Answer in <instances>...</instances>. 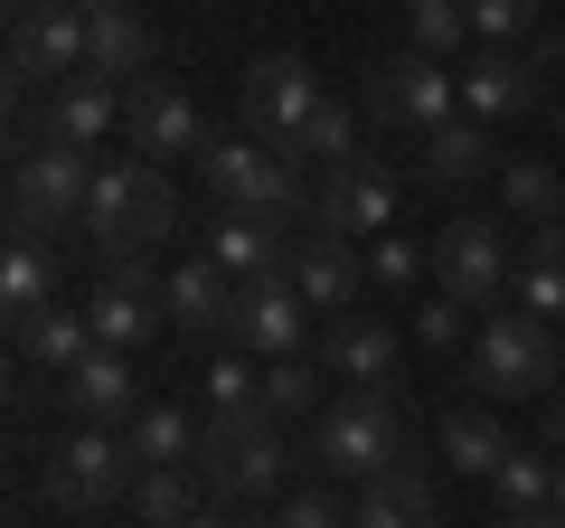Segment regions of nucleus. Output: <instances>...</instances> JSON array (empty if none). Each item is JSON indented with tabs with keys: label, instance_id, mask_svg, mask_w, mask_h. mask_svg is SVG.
<instances>
[{
	"label": "nucleus",
	"instance_id": "obj_21",
	"mask_svg": "<svg viewBox=\"0 0 565 528\" xmlns=\"http://www.w3.org/2000/svg\"><path fill=\"white\" fill-rule=\"evenodd\" d=\"M0 311H10V330L57 311V255H47V236H10V255H0Z\"/></svg>",
	"mask_w": 565,
	"mask_h": 528
},
{
	"label": "nucleus",
	"instance_id": "obj_10",
	"mask_svg": "<svg viewBox=\"0 0 565 528\" xmlns=\"http://www.w3.org/2000/svg\"><path fill=\"white\" fill-rule=\"evenodd\" d=\"M236 114H245V133L255 142H302V123L321 114V76H311L302 57H255L245 66V85H236Z\"/></svg>",
	"mask_w": 565,
	"mask_h": 528
},
{
	"label": "nucleus",
	"instance_id": "obj_4",
	"mask_svg": "<svg viewBox=\"0 0 565 528\" xmlns=\"http://www.w3.org/2000/svg\"><path fill=\"white\" fill-rule=\"evenodd\" d=\"M565 378V330L537 311H490L471 330V387L481 397H556Z\"/></svg>",
	"mask_w": 565,
	"mask_h": 528
},
{
	"label": "nucleus",
	"instance_id": "obj_14",
	"mask_svg": "<svg viewBox=\"0 0 565 528\" xmlns=\"http://www.w3.org/2000/svg\"><path fill=\"white\" fill-rule=\"evenodd\" d=\"M302 284L292 274H255V284H236V349H255V359H302Z\"/></svg>",
	"mask_w": 565,
	"mask_h": 528
},
{
	"label": "nucleus",
	"instance_id": "obj_42",
	"mask_svg": "<svg viewBox=\"0 0 565 528\" xmlns=\"http://www.w3.org/2000/svg\"><path fill=\"white\" fill-rule=\"evenodd\" d=\"M546 444H565V387L546 397Z\"/></svg>",
	"mask_w": 565,
	"mask_h": 528
},
{
	"label": "nucleus",
	"instance_id": "obj_7",
	"mask_svg": "<svg viewBox=\"0 0 565 528\" xmlns=\"http://www.w3.org/2000/svg\"><path fill=\"white\" fill-rule=\"evenodd\" d=\"M39 490H47V509H114V500H132V444H122L114 425H85V434H66L57 453H47V472H39Z\"/></svg>",
	"mask_w": 565,
	"mask_h": 528
},
{
	"label": "nucleus",
	"instance_id": "obj_28",
	"mask_svg": "<svg viewBox=\"0 0 565 528\" xmlns=\"http://www.w3.org/2000/svg\"><path fill=\"white\" fill-rule=\"evenodd\" d=\"M10 340H20V359H39V368H57V378H66V368H76L85 349H95V321L57 303V311H39L29 330H10Z\"/></svg>",
	"mask_w": 565,
	"mask_h": 528
},
{
	"label": "nucleus",
	"instance_id": "obj_29",
	"mask_svg": "<svg viewBox=\"0 0 565 528\" xmlns=\"http://www.w3.org/2000/svg\"><path fill=\"white\" fill-rule=\"evenodd\" d=\"M500 208H509L519 226H556V218H565L556 161H509V170H500Z\"/></svg>",
	"mask_w": 565,
	"mask_h": 528
},
{
	"label": "nucleus",
	"instance_id": "obj_40",
	"mask_svg": "<svg viewBox=\"0 0 565 528\" xmlns=\"http://www.w3.org/2000/svg\"><path fill=\"white\" fill-rule=\"evenodd\" d=\"M500 528H565V509H509Z\"/></svg>",
	"mask_w": 565,
	"mask_h": 528
},
{
	"label": "nucleus",
	"instance_id": "obj_26",
	"mask_svg": "<svg viewBox=\"0 0 565 528\" xmlns=\"http://www.w3.org/2000/svg\"><path fill=\"white\" fill-rule=\"evenodd\" d=\"M122 444H132V463H141V472L199 463V415H189V406H141L132 425H122Z\"/></svg>",
	"mask_w": 565,
	"mask_h": 528
},
{
	"label": "nucleus",
	"instance_id": "obj_34",
	"mask_svg": "<svg viewBox=\"0 0 565 528\" xmlns=\"http://www.w3.org/2000/svg\"><path fill=\"white\" fill-rule=\"evenodd\" d=\"M321 378H330L321 359H264V406L274 415H311L321 406Z\"/></svg>",
	"mask_w": 565,
	"mask_h": 528
},
{
	"label": "nucleus",
	"instance_id": "obj_37",
	"mask_svg": "<svg viewBox=\"0 0 565 528\" xmlns=\"http://www.w3.org/2000/svg\"><path fill=\"white\" fill-rule=\"evenodd\" d=\"M509 303L565 330V264H537V255H527V264H519V284H509Z\"/></svg>",
	"mask_w": 565,
	"mask_h": 528
},
{
	"label": "nucleus",
	"instance_id": "obj_15",
	"mask_svg": "<svg viewBox=\"0 0 565 528\" xmlns=\"http://www.w3.org/2000/svg\"><path fill=\"white\" fill-rule=\"evenodd\" d=\"M537 95H546V66L519 57V47H481V57L462 66V114H471V123L537 114Z\"/></svg>",
	"mask_w": 565,
	"mask_h": 528
},
{
	"label": "nucleus",
	"instance_id": "obj_45",
	"mask_svg": "<svg viewBox=\"0 0 565 528\" xmlns=\"http://www.w3.org/2000/svg\"><path fill=\"white\" fill-rule=\"evenodd\" d=\"M556 133H565V95H556Z\"/></svg>",
	"mask_w": 565,
	"mask_h": 528
},
{
	"label": "nucleus",
	"instance_id": "obj_2",
	"mask_svg": "<svg viewBox=\"0 0 565 528\" xmlns=\"http://www.w3.org/2000/svg\"><path fill=\"white\" fill-rule=\"evenodd\" d=\"M311 463L359 482V490L386 482L405 463V397L396 387H349V397H330L321 425H311Z\"/></svg>",
	"mask_w": 565,
	"mask_h": 528
},
{
	"label": "nucleus",
	"instance_id": "obj_11",
	"mask_svg": "<svg viewBox=\"0 0 565 528\" xmlns=\"http://www.w3.org/2000/svg\"><path fill=\"white\" fill-rule=\"evenodd\" d=\"M66 76H85V10L76 0L10 10V85H66Z\"/></svg>",
	"mask_w": 565,
	"mask_h": 528
},
{
	"label": "nucleus",
	"instance_id": "obj_30",
	"mask_svg": "<svg viewBox=\"0 0 565 528\" xmlns=\"http://www.w3.org/2000/svg\"><path fill=\"white\" fill-rule=\"evenodd\" d=\"M434 444H444V463L471 472V482H490V472L509 463V434L490 425V415H444V434H434Z\"/></svg>",
	"mask_w": 565,
	"mask_h": 528
},
{
	"label": "nucleus",
	"instance_id": "obj_46",
	"mask_svg": "<svg viewBox=\"0 0 565 528\" xmlns=\"http://www.w3.org/2000/svg\"><path fill=\"white\" fill-rule=\"evenodd\" d=\"M10 10H39V0H10Z\"/></svg>",
	"mask_w": 565,
	"mask_h": 528
},
{
	"label": "nucleus",
	"instance_id": "obj_6",
	"mask_svg": "<svg viewBox=\"0 0 565 528\" xmlns=\"http://www.w3.org/2000/svg\"><path fill=\"white\" fill-rule=\"evenodd\" d=\"M85 199H95V161L76 142H39L10 170V236H57V226H85Z\"/></svg>",
	"mask_w": 565,
	"mask_h": 528
},
{
	"label": "nucleus",
	"instance_id": "obj_8",
	"mask_svg": "<svg viewBox=\"0 0 565 528\" xmlns=\"http://www.w3.org/2000/svg\"><path fill=\"white\" fill-rule=\"evenodd\" d=\"M434 293L444 303H500L509 293V245H500V218H444L434 226Z\"/></svg>",
	"mask_w": 565,
	"mask_h": 528
},
{
	"label": "nucleus",
	"instance_id": "obj_5",
	"mask_svg": "<svg viewBox=\"0 0 565 528\" xmlns=\"http://www.w3.org/2000/svg\"><path fill=\"white\" fill-rule=\"evenodd\" d=\"M359 104H367V123H386V133H444L452 114H462V76H452L444 57H424V47H396V57H377L367 66V85H359Z\"/></svg>",
	"mask_w": 565,
	"mask_h": 528
},
{
	"label": "nucleus",
	"instance_id": "obj_41",
	"mask_svg": "<svg viewBox=\"0 0 565 528\" xmlns=\"http://www.w3.org/2000/svg\"><path fill=\"white\" fill-rule=\"evenodd\" d=\"M189 528H264V519H236V509H199Z\"/></svg>",
	"mask_w": 565,
	"mask_h": 528
},
{
	"label": "nucleus",
	"instance_id": "obj_20",
	"mask_svg": "<svg viewBox=\"0 0 565 528\" xmlns=\"http://www.w3.org/2000/svg\"><path fill=\"white\" fill-rule=\"evenodd\" d=\"M292 284H302L311 311H359V255H349V236H321V226H311V236L292 245Z\"/></svg>",
	"mask_w": 565,
	"mask_h": 528
},
{
	"label": "nucleus",
	"instance_id": "obj_39",
	"mask_svg": "<svg viewBox=\"0 0 565 528\" xmlns=\"http://www.w3.org/2000/svg\"><path fill=\"white\" fill-rule=\"evenodd\" d=\"M415 340H424V349H462V303H444V293L415 303Z\"/></svg>",
	"mask_w": 565,
	"mask_h": 528
},
{
	"label": "nucleus",
	"instance_id": "obj_27",
	"mask_svg": "<svg viewBox=\"0 0 565 528\" xmlns=\"http://www.w3.org/2000/svg\"><path fill=\"white\" fill-rule=\"evenodd\" d=\"M199 463H170V472H141V482H132V519H151V528H189V519H199Z\"/></svg>",
	"mask_w": 565,
	"mask_h": 528
},
{
	"label": "nucleus",
	"instance_id": "obj_44",
	"mask_svg": "<svg viewBox=\"0 0 565 528\" xmlns=\"http://www.w3.org/2000/svg\"><path fill=\"white\" fill-rule=\"evenodd\" d=\"M556 509H565V463H556Z\"/></svg>",
	"mask_w": 565,
	"mask_h": 528
},
{
	"label": "nucleus",
	"instance_id": "obj_23",
	"mask_svg": "<svg viewBox=\"0 0 565 528\" xmlns=\"http://www.w3.org/2000/svg\"><path fill=\"white\" fill-rule=\"evenodd\" d=\"M292 245L282 236V218H217V264L236 274V284H255V274H292Z\"/></svg>",
	"mask_w": 565,
	"mask_h": 528
},
{
	"label": "nucleus",
	"instance_id": "obj_36",
	"mask_svg": "<svg viewBox=\"0 0 565 528\" xmlns=\"http://www.w3.org/2000/svg\"><path fill=\"white\" fill-rule=\"evenodd\" d=\"M462 10H471V39H481V47L537 39V0H462Z\"/></svg>",
	"mask_w": 565,
	"mask_h": 528
},
{
	"label": "nucleus",
	"instance_id": "obj_22",
	"mask_svg": "<svg viewBox=\"0 0 565 528\" xmlns=\"http://www.w3.org/2000/svg\"><path fill=\"white\" fill-rule=\"evenodd\" d=\"M349 528H444V509H434V482H424L415 463H396L386 482H367V490H359Z\"/></svg>",
	"mask_w": 565,
	"mask_h": 528
},
{
	"label": "nucleus",
	"instance_id": "obj_3",
	"mask_svg": "<svg viewBox=\"0 0 565 528\" xmlns=\"http://www.w3.org/2000/svg\"><path fill=\"white\" fill-rule=\"evenodd\" d=\"M207 199L226 208V218H302L311 189H302V151L282 142H255V133H226V142H207Z\"/></svg>",
	"mask_w": 565,
	"mask_h": 528
},
{
	"label": "nucleus",
	"instance_id": "obj_31",
	"mask_svg": "<svg viewBox=\"0 0 565 528\" xmlns=\"http://www.w3.org/2000/svg\"><path fill=\"white\" fill-rule=\"evenodd\" d=\"M302 161H321V170H340V161H359V104H340V95H321V114L302 123Z\"/></svg>",
	"mask_w": 565,
	"mask_h": 528
},
{
	"label": "nucleus",
	"instance_id": "obj_16",
	"mask_svg": "<svg viewBox=\"0 0 565 528\" xmlns=\"http://www.w3.org/2000/svg\"><path fill=\"white\" fill-rule=\"evenodd\" d=\"M170 330H189V340H236V274L217 255H189L170 274Z\"/></svg>",
	"mask_w": 565,
	"mask_h": 528
},
{
	"label": "nucleus",
	"instance_id": "obj_24",
	"mask_svg": "<svg viewBox=\"0 0 565 528\" xmlns=\"http://www.w3.org/2000/svg\"><path fill=\"white\" fill-rule=\"evenodd\" d=\"M141 66H151V29H141V10L132 0H122V10H95V20H85V76H141Z\"/></svg>",
	"mask_w": 565,
	"mask_h": 528
},
{
	"label": "nucleus",
	"instance_id": "obj_33",
	"mask_svg": "<svg viewBox=\"0 0 565 528\" xmlns=\"http://www.w3.org/2000/svg\"><path fill=\"white\" fill-rule=\"evenodd\" d=\"M490 490H500V509H556V463L546 453H509L490 472Z\"/></svg>",
	"mask_w": 565,
	"mask_h": 528
},
{
	"label": "nucleus",
	"instance_id": "obj_1",
	"mask_svg": "<svg viewBox=\"0 0 565 528\" xmlns=\"http://www.w3.org/2000/svg\"><path fill=\"white\" fill-rule=\"evenodd\" d=\"M85 236H95L104 264L170 245V236H180V189H170V170L161 161H104L95 170V199H85Z\"/></svg>",
	"mask_w": 565,
	"mask_h": 528
},
{
	"label": "nucleus",
	"instance_id": "obj_18",
	"mask_svg": "<svg viewBox=\"0 0 565 528\" xmlns=\"http://www.w3.org/2000/svg\"><path fill=\"white\" fill-rule=\"evenodd\" d=\"M57 397H66V415H76V425H132V359H122V349H85L76 368H66L57 378Z\"/></svg>",
	"mask_w": 565,
	"mask_h": 528
},
{
	"label": "nucleus",
	"instance_id": "obj_17",
	"mask_svg": "<svg viewBox=\"0 0 565 528\" xmlns=\"http://www.w3.org/2000/svg\"><path fill=\"white\" fill-rule=\"evenodd\" d=\"M321 368H330V378H349V387H396V330H386L377 311H330Z\"/></svg>",
	"mask_w": 565,
	"mask_h": 528
},
{
	"label": "nucleus",
	"instance_id": "obj_35",
	"mask_svg": "<svg viewBox=\"0 0 565 528\" xmlns=\"http://www.w3.org/2000/svg\"><path fill=\"white\" fill-rule=\"evenodd\" d=\"M424 264H434V255H424L415 236H377V245H367V284H377V293H415Z\"/></svg>",
	"mask_w": 565,
	"mask_h": 528
},
{
	"label": "nucleus",
	"instance_id": "obj_25",
	"mask_svg": "<svg viewBox=\"0 0 565 528\" xmlns=\"http://www.w3.org/2000/svg\"><path fill=\"white\" fill-rule=\"evenodd\" d=\"M415 170H424V180H444V189H471L490 170V123L452 114L444 133H424V142H415Z\"/></svg>",
	"mask_w": 565,
	"mask_h": 528
},
{
	"label": "nucleus",
	"instance_id": "obj_9",
	"mask_svg": "<svg viewBox=\"0 0 565 528\" xmlns=\"http://www.w3.org/2000/svg\"><path fill=\"white\" fill-rule=\"evenodd\" d=\"M85 321H95V349H122V359H132V349L170 321V284L151 274V255L104 264V284H95V303H85Z\"/></svg>",
	"mask_w": 565,
	"mask_h": 528
},
{
	"label": "nucleus",
	"instance_id": "obj_43",
	"mask_svg": "<svg viewBox=\"0 0 565 528\" xmlns=\"http://www.w3.org/2000/svg\"><path fill=\"white\" fill-rule=\"evenodd\" d=\"M76 10H85V20H95V10H122V0H76Z\"/></svg>",
	"mask_w": 565,
	"mask_h": 528
},
{
	"label": "nucleus",
	"instance_id": "obj_13",
	"mask_svg": "<svg viewBox=\"0 0 565 528\" xmlns=\"http://www.w3.org/2000/svg\"><path fill=\"white\" fill-rule=\"evenodd\" d=\"M311 218H321V236H377L386 218H396V170L386 161H340L321 170V189H311Z\"/></svg>",
	"mask_w": 565,
	"mask_h": 528
},
{
	"label": "nucleus",
	"instance_id": "obj_38",
	"mask_svg": "<svg viewBox=\"0 0 565 528\" xmlns=\"http://www.w3.org/2000/svg\"><path fill=\"white\" fill-rule=\"evenodd\" d=\"M264 528H349V509H340V500H321V490H292V500H282Z\"/></svg>",
	"mask_w": 565,
	"mask_h": 528
},
{
	"label": "nucleus",
	"instance_id": "obj_19",
	"mask_svg": "<svg viewBox=\"0 0 565 528\" xmlns=\"http://www.w3.org/2000/svg\"><path fill=\"white\" fill-rule=\"evenodd\" d=\"M114 123H122V85H114V76H66V85H47V142L95 151Z\"/></svg>",
	"mask_w": 565,
	"mask_h": 528
},
{
	"label": "nucleus",
	"instance_id": "obj_32",
	"mask_svg": "<svg viewBox=\"0 0 565 528\" xmlns=\"http://www.w3.org/2000/svg\"><path fill=\"white\" fill-rule=\"evenodd\" d=\"M405 39H415L424 57H452V47L471 39V10L462 0H405Z\"/></svg>",
	"mask_w": 565,
	"mask_h": 528
},
{
	"label": "nucleus",
	"instance_id": "obj_12",
	"mask_svg": "<svg viewBox=\"0 0 565 528\" xmlns=\"http://www.w3.org/2000/svg\"><path fill=\"white\" fill-rule=\"evenodd\" d=\"M122 123H132V151H141V161H207V123H199V104H189L170 76H132Z\"/></svg>",
	"mask_w": 565,
	"mask_h": 528
}]
</instances>
